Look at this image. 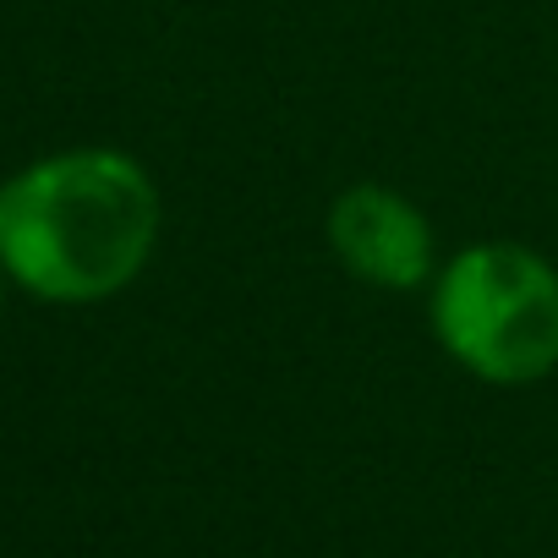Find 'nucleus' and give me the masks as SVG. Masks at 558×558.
<instances>
[{"mask_svg": "<svg viewBox=\"0 0 558 558\" xmlns=\"http://www.w3.org/2000/svg\"><path fill=\"white\" fill-rule=\"evenodd\" d=\"M159 186L121 148H66L0 181V268L34 302L121 296L159 246Z\"/></svg>", "mask_w": 558, "mask_h": 558, "instance_id": "obj_1", "label": "nucleus"}, {"mask_svg": "<svg viewBox=\"0 0 558 558\" xmlns=\"http://www.w3.org/2000/svg\"><path fill=\"white\" fill-rule=\"evenodd\" d=\"M433 335L454 367L493 389L542 384L558 367V268L520 241L460 246L433 274Z\"/></svg>", "mask_w": 558, "mask_h": 558, "instance_id": "obj_2", "label": "nucleus"}, {"mask_svg": "<svg viewBox=\"0 0 558 558\" xmlns=\"http://www.w3.org/2000/svg\"><path fill=\"white\" fill-rule=\"evenodd\" d=\"M324 230H329V252L340 257V268L356 274L362 286L416 291L433 279V252H438L433 225L395 186H378V181L345 186L329 203Z\"/></svg>", "mask_w": 558, "mask_h": 558, "instance_id": "obj_3", "label": "nucleus"}, {"mask_svg": "<svg viewBox=\"0 0 558 558\" xmlns=\"http://www.w3.org/2000/svg\"><path fill=\"white\" fill-rule=\"evenodd\" d=\"M0 313H7V268H0Z\"/></svg>", "mask_w": 558, "mask_h": 558, "instance_id": "obj_4", "label": "nucleus"}]
</instances>
